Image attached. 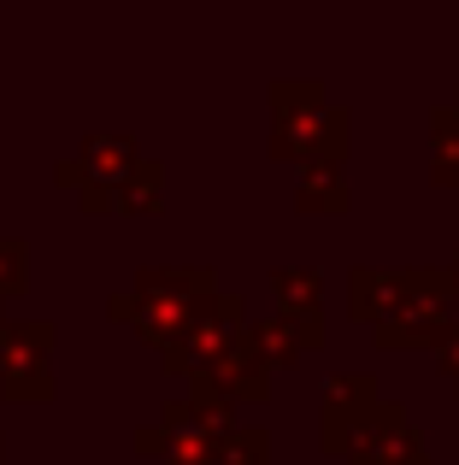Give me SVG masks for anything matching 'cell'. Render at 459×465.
Masks as SVG:
<instances>
[{"instance_id": "6da1fadb", "label": "cell", "mask_w": 459, "mask_h": 465, "mask_svg": "<svg viewBox=\"0 0 459 465\" xmlns=\"http://www.w3.org/2000/svg\"><path fill=\"white\" fill-rule=\"evenodd\" d=\"M347 318L366 324L383 353H436V341L459 324L448 265H354L347 272Z\"/></svg>"}, {"instance_id": "7a4b0ae2", "label": "cell", "mask_w": 459, "mask_h": 465, "mask_svg": "<svg viewBox=\"0 0 459 465\" xmlns=\"http://www.w3.org/2000/svg\"><path fill=\"white\" fill-rule=\"evenodd\" d=\"M212 295H219L212 265H148V272H136V283L124 295L106 301V318L136 330V341H148L153 353H165L200 318Z\"/></svg>"}, {"instance_id": "3957f363", "label": "cell", "mask_w": 459, "mask_h": 465, "mask_svg": "<svg viewBox=\"0 0 459 465\" xmlns=\"http://www.w3.org/2000/svg\"><path fill=\"white\" fill-rule=\"evenodd\" d=\"M265 106H271V159L283 165H347V142H354V118L347 106H336L324 94V83H307V77H277L265 89Z\"/></svg>"}, {"instance_id": "277c9868", "label": "cell", "mask_w": 459, "mask_h": 465, "mask_svg": "<svg viewBox=\"0 0 459 465\" xmlns=\"http://www.w3.org/2000/svg\"><path fill=\"white\" fill-rule=\"evenodd\" d=\"M248 324H253V318H248V301H241L236 289H219V295L200 307L195 324H189L183 336L160 353L165 371H171V377H189V383H195V377H219L236 353H248Z\"/></svg>"}, {"instance_id": "5b68a950", "label": "cell", "mask_w": 459, "mask_h": 465, "mask_svg": "<svg viewBox=\"0 0 459 465\" xmlns=\"http://www.w3.org/2000/svg\"><path fill=\"white\" fill-rule=\"evenodd\" d=\"M54 348H59V330L47 318H18V324L0 330V401H12V407H47L59 395Z\"/></svg>"}, {"instance_id": "8992f818", "label": "cell", "mask_w": 459, "mask_h": 465, "mask_svg": "<svg viewBox=\"0 0 459 465\" xmlns=\"http://www.w3.org/2000/svg\"><path fill=\"white\" fill-rule=\"evenodd\" d=\"M136 165H142V153H136L130 136H83V153L59 159L54 177L65 183V189H77L83 213H106V194H112Z\"/></svg>"}, {"instance_id": "52a82bcc", "label": "cell", "mask_w": 459, "mask_h": 465, "mask_svg": "<svg viewBox=\"0 0 459 465\" xmlns=\"http://www.w3.org/2000/svg\"><path fill=\"white\" fill-rule=\"evenodd\" d=\"M347 465H430V448H425V436H418L413 412L383 395L377 407L366 412V424L354 430Z\"/></svg>"}, {"instance_id": "ba28073f", "label": "cell", "mask_w": 459, "mask_h": 465, "mask_svg": "<svg viewBox=\"0 0 459 465\" xmlns=\"http://www.w3.org/2000/svg\"><path fill=\"white\" fill-rule=\"evenodd\" d=\"M383 401L377 377L371 371H336L330 383H324V401H318V448L336 460H347V448H354V430L366 424V412Z\"/></svg>"}, {"instance_id": "9c48e42d", "label": "cell", "mask_w": 459, "mask_h": 465, "mask_svg": "<svg viewBox=\"0 0 459 465\" xmlns=\"http://www.w3.org/2000/svg\"><path fill=\"white\" fill-rule=\"evenodd\" d=\"M312 348H324V324H295V318H253L248 324V353L265 365V371H295Z\"/></svg>"}, {"instance_id": "30bf717a", "label": "cell", "mask_w": 459, "mask_h": 465, "mask_svg": "<svg viewBox=\"0 0 459 465\" xmlns=\"http://www.w3.org/2000/svg\"><path fill=\"white\" fill-rule=\"evenodd\" d=\"M354 206V189H347V165L324 159V165H307L295 183V213L307 218H342Z\"/></svg>"}, {"instance_id": "8fae6325", "label": "cell", "mask_w": 459, "mask_h": 465, "mask_svg": "<svg viewBox=\"0 0 459 465\" xmlns=\"http://www.w3.org/2000/svg\"><path fill=\"white\" fill-rule=\"evenodd\" d=\"M277 295V318H295V324H324V277L312 265H277L271 277Z\"/></svg>"}, {"instance_id": "7c38bea8", "label": "cell", "mask_w": 459, "mask_h": 465, "mask_svg": "<svg viewBox=\"0 0 459 465\" xmlns=\"http://www.w3.org/2000/svg\"><path fill=\"white\" fill-rule=\"evenodd\" d=\"M106 213H124V218H160L165 213V165L160 159H142L112 194H106Z\"/></svg>"}, {"instance_id": "4fadbf2b", "label": "cell", "mask_w": 459, "mask_h": 465, "mask_svg": "<svg viewBox=\"0 0 459 465\" xmlns=\"http://www.w3.org/2000/svg\"><path fill=\"white\" fill-rule=\"evenodd\" d=\"M430 183L436 189H459V113L454 106L430 113Z\"/></svg>"}, {"instance_id": "5bb4252c", "label": "cell", "mask_w": 459, "mask_h": 465, "mask_svg": "<svg viewBox=\"0 0 459 465\" xmlns=\"http://www.w3.org/2000/svg\"><path fill=\"white\" fill-rule=\"evenodd\" d=\"M212 383H219L224 395L236 401V407H265V401H271V371H265L253 353H236V360H230L224 371L212 377Z\"/></svg>"}, {"instance_id": "9a60e30c", "label": "cell", "mask_w": 459, "mask_h": 465, "mask_svg": "<svg viewBox=\"0 0 459 465\" xmlns=\"http://www.w3.org/2000/svg\"><path fill=\"white\" fill-rule=\"evenodd\" d=\"M212 465H271V436H265L259 424H236L219 442V460Z\"/></svg>"}, {"instance_id": "2e32d148", "label": "cell", "mask_w": 459, "mask_h": 465, "mask_svg": "<svg viewBox=\"0 0 459 465\" xmlns=\"http://www.w3.org/2000/svg\"><path fill=\"white\" fill-rule=\"evenodd\" d=\"M18 295H30V242L0 236V307Z\"/></svg>"}, {"instance_id": "e0dca14e", "label": "cell", "mask_w": 459, "mask_h": 465, "mask_svg": "<svg viewBox=\"0 0 459 465\" xmlns=\"http://www.w3.org/2000/svg\"><path fill=\"white\" fill-rule=\"evenodd\" d=\"M436 360H442V371L454 377V395H459V324L448 330V336L436 341Z\"/></svg>"}, {"instance_id": "ac0fdd59", "label": "cell", "mask_w": 459, "mask_h": 465, "mask_svg": "<svg viewBox=\"0 0 459 465\" xmlns=\"http://www.w3.org/2000/svg\"><path fill=\"white\" fill-rule=\"evenodd\" d=\"M448 283H454V307H459V253L448 260Z\"/></svg>"}, {"instance_id": "d6986e66", "label": "cell", "mask_w": 459, "mask_h": 465, "mask_svg": "<svg viewBox=\"0 0 459 465\" xmlns=\"http://www.w3.org/2000/svg\"><path fill=\"white\" fill-rule=\"evenodd\" d=\"M0 460H6V436H0Z\"/></svg>"}, {"instance_id": "ffe728a7", "label": "cell", "mask_w": 459, "mask_h": 465, "mask_svg": "<svg viewBox=\"0 0 459 465\" xmlns=\"http://www.w3.org/2000/svg\"><path fill=\"white\" fill-rule=\"evenodd\" d=\"M454 113H459V89H454Z\"/></svg>"}, {"instance_id": "44dd1931", "label": "cell", "mask_w": 459, "mask_h": 465, "mask_svg": "<svg viewBox=\"0 0 459 465\" xmlns=\"http://www.w3.org/2000/svg\"><path fill=\"white\" fill-rule=\"evenodd\" d=\"M0 330H6V318H0Z\"/></svg>"}]
</instances>
